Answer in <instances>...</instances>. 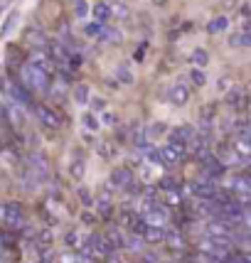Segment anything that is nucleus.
<instances>
[{
	"label": "nucleus",
	"mask_w": 251,
	"mask_h": 263,
	"mask_svg": "<svg viewBox=\"0 0 251 263\" xmlns=\"http://www.w3.org/2000/svg\"><path fill=\"white\" fill-rule=\"evenodd\" d=\"M20 77H23V84L30 91H47V89H49V79H52V74H47L45 69H40L37 64H32V62L23 64Z\"/></svg>",
	"instance_id": "f257e3e1"
},
{
	"label": "nucleus",
	"mask_w": 251,
	"mask_h": 263,
	"mask_svg": "<svg viewBox=\"0 0 251 263\" xmlns=\"http://www.w3.org/2000/svg\"><path fill=\"white\" fill-rule=\"evenodd\" d=\"M25 170H27V180L37 184L49 175V162H47V158L42 153H30L25 158Z\"/></svg>",
	"instance_id": "f03ea898"
},
{
	"label": "nucleus",
	"mask_w": 251,
	"mask_h": 263,
	"mask_svg": "<svg viewBox=\"0 0 251 263\" xmlns=\"http://www.w3.org/2000/svg\"><path fill=\"white\" fill-rule=\"evenodd\" d=\"M0 224L10 231H20L25 227V214L23 206L15 204V202H5L0 204Z\"/></svg>",
	"instance_id": "7ed1b4c3"
},
{
	"label": "nucleus",
	"mask_w": 251,
	"mask_h": 263,
	"mask_svg": "<svg viewBox=\"0 0 251 263\" xmlns=\"http://www.w3.org/2000/svg\"><path fill=\"white\" fill-rule=\"evenodd\" d=\"M32 108H34L37 121H40L42 126H47V128H59L62 126V116H59L55 108H49V106H45V103H37V106H32Z\"/></svg>",
	"instance_id": "20e7f679"
},
{
	"label": "nucleus",
	"mask_w": 251,
	"mask_h": 263,
	"mask_svg": "<svg viewBox=\"0 0 251 263\" xmlns=\"http://www.w3.org/2000/svg\"><path fill=\"white\" fill-rule=\"evenodd\" d=\"M8 93H10V99L17 106H32V91L25 86V84H8Z\"/></svg>",
	"instance_id": "39448f33"
},
{
	"label": "nucleus",
	"mask_w": 251,
	"mask_h": 263,
	"mask_svg": "<svg viewBox=\"0 0 251 263\" xmlns=\"http://www.w3.org/2000/svg\"><path fill=\"white\" fill-rule=\"evenodd\" d=\"M187 101H190V84L175 81V84L170 86V103L172 106H177V108H183Z\"/></svg>",
	"instance_id": "423d86ee"
},
{
	"label": "nucleus",
	"mask_w": 251,
	"mask_h": 263,
	"mask_svg": "<svg viewBox=\"0 0 251 263\" xmlns=\"http://www.w3.org/2000/svg\"><path fill=\"white\" fill-rule=\"evenodd\" d=\"M190 192L197 199H214L217 197V184L212 180H202V182H192L190 184Z\"/></svg>",
	"instance_id": "0eeeda50"
},
{
	"label": "nucleus",
	"mask_w": 251,
	"mask_h": 263,
	"mask_svg": "<svg viewBox=\"0 0 251 263\" xmlns=\"http://www.w3.org/2000/svg\"><path fill=\"white\" fill-rule=\"evenodd\" d=\"M192 138H194L192 126H177L170 130V143H175V145H190Z\"/></svg>",
	"instance_id": "6e6552de"
},
{
	"label": "nucleus",
	"mask_w": 251,
	"mask_h": 263,
	"mask_svg": "<svg viewBox=\"0 0 251 263\" xmlns=\"http://www.w3.org/2000/svg\"><path fill=\"white\" fill-rule=\"evenodd\" d=\"M146 221L153 224V227H165V221H170V214H168V209L165 206H150L148 212H146Z\"/></svg>",
	"instance_id": "1a4fd4ad"
},
{
	"label": "nucleus",
	"mask_w": 251,
	"mask_h": 263,
	"mask_svg": "<svg viewBox=\"0 0 251 263\" xmlns=\"http://www.w3.org/2000/svg\"><path fill=\"white\" fill-rule=\"evenodd\" d=\"M160 153H163V162H165V165H175V162L185 160V145H175V143H170V145L160 148Z\"/></svg>",
	"instance_id": "9d476101"
},
{
	"label": "nucleus",
	"mask_w": 251,
	"mask_h": 263,
	"mask_svg": "<svg viewBox=\"0 0 251 263\" xmlns=\"http://www.w3.org/2000/svg\"><path fill=\"white\" fill-rule=\"evenodd\" d=\"M111 243H109V239H103V236H89V251L92 253H96V256H101V258H106L109 253H111Z\"/></svg>",
	"instance_id": "9b49d317"
},
{
	"label": "nucleus",
	"mask_w": 251,
	"mask_h": 263,
	"mask_svg": "<svg viewBox=\"0 0 251 263\" xmlns=\"http://www.w3.org/2000/svg\"><path fill=\"white\" fill-rule=\"evenodd\" d=\"M207 234L212 239H231V229H229V224H224V221H209L207 224Z\"/></svg>",
	"instance_id": "f8f14e48"
},
{
	"label": "nucleus",
	"mask_w": 251,
	"mask_h": 263,
	"mask_svg": "<svg viewBox=\"0 0 251 263\" xmlns=\"http://www.w3.org/2000/svg\"><path fill=\"white\" fill-rule=\"evenodd\" d=\"M202 167H205L207 175H212V177H222V175H224V165H222V162H219L212 153H209L205 160H202Z\"/></svg>",
	"instance_id": "ddd939ff"
},
{
	"label": "nucleus",
	"mask_w": 251,
	"mask_h": 263,
	"mask_svg": "<svg viewBox=\"0 0 251 263\" xmlns=\"http://www.w3.org/2000/svg\"><path fill=\"white\" fill-rule=\"evenodd\" d=\"M131 180H133V172L128 170V167H116V170L111 172V184H114V187H126Z\"/></svg>",
	"instance_id": "4468645a"
},
{
	"label": "nucleus",
	"mask_w": 251,
	"mask_h": 263,
	"mask_svg": "<svg viewBox=\"0 0 251 263\" xmlns=\"http://www.w3.org/2000/svg\"><path fill=\"white\" fill-rule=\"evenodd\" d=\"M92 15H94V20H101V23H106V20L111 17V5H109V3H94V5H92Z\"/></svg>",
	"instance_id": "2eb2a0df"
},
{
	"label": "nucleus",
	"mask_w": 251,
	"mask_h": 263,
	"mask_svg": "<svg viewBox=\"0 0 251 263\" xmlns=\"http://www.w3.org/2000/svg\"><path fill=\"white\" fill-rule=\"evenodd\" d=\"M246 103V93L241 91V89H231V91L227 93V106L229 108H241Z\"/></svg>",
	"instance_id": "dca6fc26"
},
{
	"label": "nucleus",
	"mask_w": 251,
	"mask_h": 263,
	"mask_svg": "<svg viewBox=\"0 0 251 263\" xmlns=\"http://www.w3.org/2000/svg\"><path fill=\"white\" fill-rule=\"evenodd\" d=\"M89 101H92L89 86H86V84H77V89H74V103H77V106H86Z\"/></svg>",
	"instance_id": "f3484780"
},
{
	"label": "nucleus",
	"mask_w": 251,
	"mask_h": 263,
	"mask_svg": "<svg viewBox=\"0 0 251 263\" xmlns=\"http://www.w3.org/2000/svg\"><path fill=\"white\" fill-rule=\"evenodd\" d=\"M234 150H237V155L241 160H251V138H239L234 143Z\"/></svg>",
	"instance_id": "a211bd4d"
},
{
	"label": "nucleus",
	"mask_w": 251,
	"mask_h": 263,
	"mask_svg": "<svg viewBox=\"0 0 251 263\" xmlns=\"http://www.w3.org/2000/svg\"><path fill=\"white\" fill-rule=\"evenodd\" d=\"M227 27H229V17L219 15V17H214V20H209V25H207V32H209V34H219V32H224Z\"/></svg>",
	"instance_id": "6ab92c4d"
},
{
	"label": "nucleus",
	"mask_w": 251,
	"mask_h": 263,
	"mask_svg": "<svg viewBox=\"0 0 251 263\" xmlns=\"http://www.w3.org/2000/svg\"><path fill=\"white\" fill-rule=\"evenodd\" d=\"M25 37H27V42H30L34 49H45V47H47V37L40 32V30H27V34H25Z\"/></svg>",
	"instance_id": "aec40b11"
},
{
	"label": "nucleus",
	"mask_w": 251,
	"mask_h": 263,
	"mask_svg": "<svg viewBox=\"0 0 251 263\" xmlns=\"http://www.w3.org/2000/svg\"><path fill=\"white\" fill-rule=\"evenodd\" d=\"M101 40H109V42H114V45H121L123 42V32L118 30V27H103V32L99 34Z\"/></svg>",
	"instance_id": "412c9836"
},
{
	"label": "nucleus",
	"mask_w": 251,
	"mask_h": 263,
	"mask_svg": "<svg viewBox=\"0 0 251 263\" xmlns=\"http://www.w3.org/2000/svg\"><path fill=\"white\" fill-rule=\"evenodd\" d=\"M146 239L150 241V243H158V241H165V231H163V227H153V224H148V229H146V234H143Z\"/></svg>",
	"instance_id": "4be33fe9"
},
{
	"label": "nucleus",
	"mask_w": 251,
	"mask_h": 263,
	"mask_svg": "<svg viewBox=\"0 0 251 263\" xmlns=\"http://www.w3.org/2000/svg\"><path fill=\"white\" fill-rule=\"evenodd\" d=\"M190 62H192L197 69L207 67V62H209V54H207L205 49H192V54H190Z\"/></svg>",
	"instance_id": "5701e85b"
},
{
	"label": "nucleus",
	"mask_w": 251,
	"mask_h": 263,
	"mask_svg": "<svg viewBox=\"0 0 251 263\" xmlns=\"http://www.w3.org/2000/svg\"><path fill=\"white\" fill-rule=\"evenodd\" d=\"M116 77L121 79V84H133V74H131V69H128V64H118L116 67Z\"/></svg>",
	"instance_id": "b1692460"
},
{
	"label": "nucleus",
	"mask_w": 251,
	"mask_h": 263,
	"mask_svg": "<svg viewBox=\"0 0 251 263\" xmlns=\"http://www.w3.org/2000/svg\"><path fill=\"white\" fill-rule=\"evenodd\" d=\"M84 170H86V165H84L81 158H77V160L69 165V172H71V177H74V180H81V177H84Z\"/></svg>",
	"instance_id": "393cba45"
},
{
	"label": "nucleus",
	"mask_w": 251,
	"mask_h": 263,
	"mask_svg": "<svg viewBox=\"0 0 251 263\" xmlns=\"http://www.w3.org/2000/svg\"><path fill=\"white\" fill-rule=\"evenodd\" d=\"M103 27H106V25H103L101 20H94V23L84 25V32L89 34V37H99V34L103 32Z\"/></svg>",
	"instance_id": "a878e982"
},
{
	"label": "nucleus",
	"mask_w": 251,
	"mask_h": 263,
	"mask_svg": "<svg viewBox=\"0 0 251 263\" xmlns=\"http://www.w3.org/2000/svg\"><path fill=\"white\" fill-rule=\"evenodd\" d=\"M96 150H99V155H101V158H111V155L116 153L114 143H109V140H99V143H96Z\"/></svg>",
	"instance_id": "bb28decb"
},
{
	"label": "nucleus",
	"mask_w": 251,
	"mask_h": 263,
	"mask_svg": "<svg viewBox=\"0 0 251 263\" xmlns=\"http://www.w3.org/2000/svg\"><path fill=\"white\" fill-rule=\"evenodd\" d=\"M212 118H214V106H212V103H205V106H202V126H209Z\"/></svg>",
	"instance_id": "cd10ccee"
},
{
	"label": "nucleus",
	"mask_w": 251,
	"mask_h": 263,
	"mask_svg": "<svg viewBox=\"0 0 251 263\" xmlns=\"http://www.w3.org/2000/svg\"><path fill=\"white\" fill-rule=\"evenodd\" d=\"M190 81H192L194 86H205L207 79H205V74H202V69H190Z\"/></svg>",
	"instance_id": "c85d7f7f"
},
{
	"label": "nucleus",
	"mask_w": 251,
	"mask_h": 263,
	"mask_svg": "<svg viewBox=\"0 0 251 263\" xmlns=\"http://www.w3.org/2000/svg\"><path fill=\"white\" fill-rule=\"evenodd\" d=\"M15 20H17V12H10L8 15V20L3 23V27H0V37H5V34L12 30V25H15Z\"/></svg>",
	"instance_id": "c756f323"
},
{
	"label": "nucleus",
	"mask_w": 251,
	"mask_h": 263,
	"mask_svg": "<svg viewBox=\"0 0 251 263\" xmlns=\"http://www.w3.org/2000/svg\"><path fill=\"white\" fill-rule=\"evenodd\" d=\"M239 45L241 47H251V23L239 32Z\"/></svg>",
	"instance_id": "7c9ffc66"
},
{
	"label": "nucleus",
	"mask_w": 251,
	"mask_h": 263,
	"mask_svg": "<svg viewBox=\"0 0 251 263\" xmlns=\"http://www.w3.org/2000/svg\"><path fill=\"white\" fill-rule=\"evenodd\" d=\"M165 241H168V246H170V249H177V251H183L185 249V241L180 239V236H177V234H175V236H165Z\"/></svg>",
	"instance_id": "2f4dec72"
},
{
	"label": "nucleus",
	"mask_w": 251,
	"mask_h": 263,
	"mask_svg": "<svg viewBox=\"0 0 251 263\" xmlns=\"http://www.w3.org/2000/svg\"><path fill=\"white\" fill-rule=\"evenodd\" d=\"M84 126L89 128V130H99V118L94 114H86L84 116Z\"/></svg>",
	"instance_id": "473e14b6"
},
{
	"label": "nucleus",
	"mask_w": 251,
	"mask_h": 263,
	"mask_svg": "<svg viewBox=\"0 0 251 263\" xmlns=\"http://www.w3.org/2000/svg\"><path fill=\"white\" fill-rule=\"evenodd\" d=\"M148 160L153 162V165H165V162H163V153H160V150H148Z\"/></svg>",
	"instance_id": "72a5a7b5"
},
{
	"label": "nucleus",
	"mask_w": 251,
	"mask_h": 263,
	"mask_svg": "<svg viewBox=\"0 0 251 263\" xmlns=\"http://www.w3.org/2000/svg\"><path fill=\"white\" fill-rule=\"evenodd\" d=\"M96 206H99V212H101L103 217H109V214H111V204H109V199H99Z\"/></svg>",
	"instance_id": "f704fd0d"
},
{
	"label": "nucleus",
	"mask_w": 251,
	"mask_h": 263,
	"mask_svg": "<svg viewBox=\"0 0 251 263\" xmlns=\"http://www.w3.org/2000/svg\"><path fill=\"white\" fill-rule=\"evenodd\" d=\"M126 246H128V249H133V251H140V249H143V243H140V239H138V236L126 239Z\"/></svg>",
	"instance_id": "c9c22d12"
},
{
	"label": "nucleus",
	"mask_w": 251,
	"mask_h": 263,
	"mask_svg": "<svg viewBox=\"0 0 251 263\" xmlns=\"http://www.w3.org/2000/svg\"><path fill=\"white\" fill-rule=\"evenodd\" d=\"M86 12H89V5H86L84 0H79V3H77V10H74V15H77V17H84Z\"/></svg>",
	"instance_id": "e433bc0d"
},
{
	"label": "nucleus",
	"mask_w": 251,
	"mask_h": 263,
	"mask_svg": "<svg viewBox=\"0 0 251 263\" xmlns=\"http://www.w3.org/2000/svg\"><path fill=\"white\" fill-rule=\"evenodd\" d=\"M118 15V17H126V15H128V10H126L123 5H121V3H114V5H111V15Z\"/></svg>",
	"instance_id": "4c0bfd02"
},
{
	"label": "nucleus",
	"mask_w": 251,
	"mask_h": 263,
	"mask_svg": "<svg viewBox=\"0 0 251 263\" xmlns=\"http://www.w3.org/2000/svg\"><path fill=\"white\" fill-rule=\"evenodd\" d=\"M67 62H69V67L71 69H79L81 67V54H69Z\"/></svg>",
	"instance_id": "58836bf2"
},
{
	"label": "nucleus",
	"mask_w": 251,
	"mask_h": 263,
	"mask_svg": "<svg viewBox=\"0 0 251 263\" xmlns=\"http://www.w3.org/2000/svg\"><path fill=\"white\" fill-rule=\"evenodd\" d=\"M79 197H81V202H84V206H92V204H94L92 195H89L86 190H79Z\"/></svg>",
	"instance_id": "ea45409f"
},
{
	"label": "nucleus",
	"mask_w": 251,
	"mask_h": 263,
	"mask_svg": "<svg viewBox=\"0 0 251 263\" xmlns=\"http://www.w3.org/2000/svg\"><path fill=\"white\" fill-rule=\"evenodd\" d=\"M160 187H163V190H175L177 184H175V180H170V177H163V180H160Z\"/></svg>",
	"instance_id": "a19ab883"
},
{
	"label": "nucleus",
	"mask_w": 251,
	"mask_h": 263,
	"mask_svg": "<svg viewBox=\"0 0 251 263\" xmlns=\"http://www.w3.org/2000/svg\"><path fill=\"white\" fill-rule=\"evenodd\" d=\"M89 103H92L94 111H103V108H106V101H103V99H94V101H89Z\"/></svg>",
	"instance_id": "79ce46f5"
},
{
	"label": "nucleus",
	"mask_w": 251,
	"mask_h": 263,
	"mask_svg": "<svg viewBox=\"0 0 251 263\" xmlns=\"http://www.w3.org/2000/svg\"><path fill=\"white\" fill-rule=\"evenodd\" d=\"M0 123H8V106L0 101Z\"/></svg>",
	"instance_id": "37998d69"
},
{
	"label": "nucleus",
	"mask_w": 251,
	"mask_h": 263,
	"mask_svg": "<svg viewBox=\"0 0 251 263\" xmlns=\"http://www.w3.org/2000/svg\"><path fill=\"white\" fill-rule=\"evenodd\" d=\"M67 246H79V236L77 234H67V241H64Z\"/></svg>",
	"instance_id": "c03bdc74"
},
{
	"label": "nucleus",
	"mask_w": 251,
	"mask_h": 263,
	"mask_svg": "<svg viewBox=\"0 0 251 263\" xmlns=\"http://www.w3.org/2000/svg\"><path fill=\"white\" fill-rule=\"evenodd\" d=\"M49 241H52V234H49V231H42V234H40V243H42V246H47Z\"/></svg>",
	"instance_id": "a18cd8bd"
},
{
	"label": "nucleus",
	"mask_w": 251,
	"mask_h": 263,
	"mask_svg": "<svg viewBox=\"0 0 251 263\" xmlns=\"http://www.w3.org/2000/svg\"><path fill=\"white\" fill-rule=\"evenodd\" d=\"M103 123H106V126H116V116L106 114V116H103Z\"/></svg>",
	"instance_id": "49530a36"
},
{
	"label": "nucleus",
	"mask_w": 251,
	"mask_h": 263,
	"mask_svg": "<svg viewBox=\"0 0 251 263\" xmlns=\"http://www.w3.org/2000/svg\"><path fill=\"white\" fill-rule=\"evenodd\" d=\"M0 243H3V234H0Z\"/></svg>",
	"instance_id": "de8ad7c7"
},
{
	"label": "nucleus",
	"mask_w": 251,
	"mask_h": 263,
	"mask_svg": "<svg viewBox=\"0 0 251 263\" xmlns=\"http://www.w3.org/2000/svg\"><path fill=\"white\" fill-rule=\"evenodd\" d=\"M249 114H251V103H249Z\"/></svg>",
	"instance_id": "09e8293b"
}]
</instances>
